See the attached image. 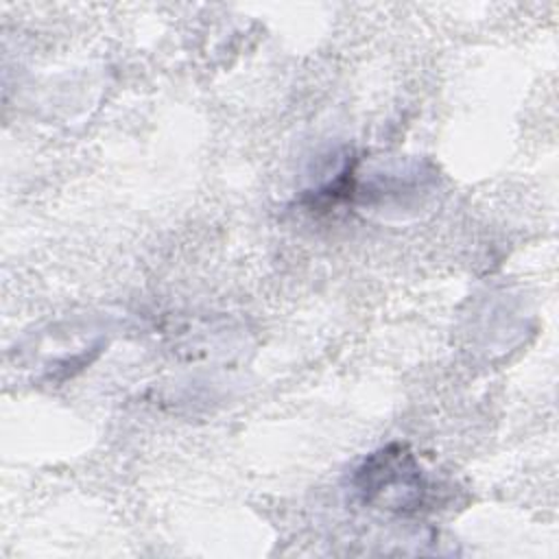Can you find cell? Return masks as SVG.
<instances>
[{"label": "cell", "mask_w": 559, "mask_h": 559, "mask_svg": "<svg viewBox=\"0 0 559 559\" xmlns=\"http://www.w3.org/2000/svg\"><path fill=\"white\" fill-rule=\"evenodd\" d=\"M354 485L367 502L400 511L419 507L426 493L421 469L404 445H389L373 452L356 469Z\"/></svg>", "instance_id": "cell-1"}]
</instances>
